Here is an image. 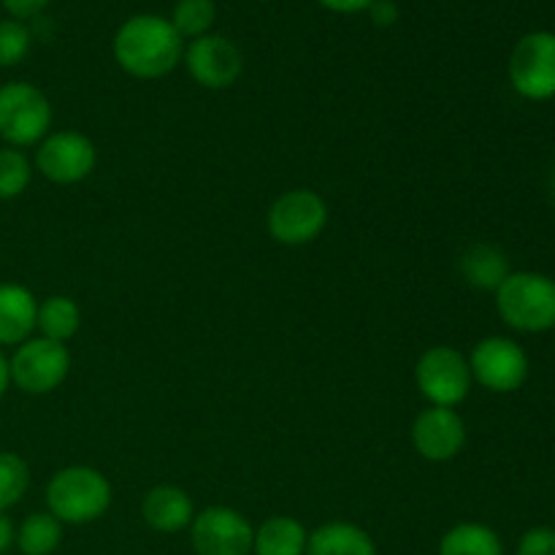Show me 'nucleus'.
Returning <instances> with one entry per match:
<instances>
[{
	"instance_id": "obj_1",
	"label": "nucleus",
	"mask_w": 555,
	"mask_h": 555,
	"mask_svg": "<svg viewBox=\"0 0 555 555\" xmlns=\"http://www.w3.org/2000/svg\"><path fill=\"white\" fill-rule=\"evenodd\" d=\"M184 57V38L171 20L157 14H135L122 22L114 36V60L135 79H160Z\"/></svg>"
},
{
	"instance_id": "obj_2",
	"label": "nucleus",
	"mask_w": 555,
	"mask_h": 555,
	"mask_svg": "<svg viewBox=\"0 0 555 555\" xmlns=\"http://www.w3.org/2000/svg\"><path fill=\"white\" fill-rule=\"evenodd\" d=\"M499 318L520 334L555 328V280L540 271H513L496 291Z\"/></svg>"
},
{
	"instance_id": "obj_3",
	"label": "nucleus",
	"mask_w": 555,
	"mask_h": 555,
	"mask_svg": "<svg viewBox=\"0 0 555 555\" xmlns=\"http://www.w3.org/2000/svg\"><path fill=\"white\" fill-rule=\"evenodd\" d=\"M47 507L60 524H92L112 507V482L92 466H65L49 480Z\"/></svg>"
},
{
	"instance_id": "obj_4",
	"label": "nucleus",
	"mask_w": 555,
	"mask_h": 555,
	"mask_svg": "<svg viewBox=\"0 0 555 555\" xmlns=\"http://www.w3.org/2000/svg\"><path fill=\"white\" fill-rule=\"evenodd\" d=\"M52 128V103L27 81H5L0 87V139L5 146L41 144Z\"/></svg>"
},
{
	"instance_id": "obj_5",
	"label": "nucleus",
	"mask_w": 555,
	"mask_h": 555,
	"mask_svg": "<svg viewBox=\"0 0 555 555\" xmlns=\"http://www.w3.org/2000/svg\"><path fill=\"white\" fill-rule=\"evenodd\" d=\"M415 383L423 399L431 406H455L466 401L472 390V369L469 358L461 350L448 345L428 347L415 366Z\"/></svg>"
},
{
	"instance_id": "obj_6",
	"label": "nucleus",
	"mask_w": 555,
	"mask_h": 555,
	"mask_svg": "<svg viewBox=\"0 0 555 555\" xmlns=\"http://www.w3.org/2000/svg\"><path fill=\"white\" fill-rule=\"evenodd\" d=\"M328 225V204L314 190H287L271 204L266 215V228L274 242L285 247H304L314 242Z\"/></svg>"
},
{
	"instance_id": "obj_7",
	"label": "nucleus",
	"mask_w": 555,
	"mask_h": 555,
	"mask_svg": "<svg viewBox=\"0 0 555 555\" xmlns=\"http://www.w3.org/2000/svg\"><path fill=\"white\" fill-rule=\"evenodd\" d=\"M11 383L27 396H47L65 383L70 372V352L65 345L43 336L22 341L9 358Z\"/></svg>"
},
{
	"instance_id": "obj_8",
	"label": "nucleus",
	"mask_w": 555,
	"mask_h": 555,
	"mask_svg": "<svg viewBox=\"0 0 555 555\" xmlns=\"http://www.w3.org/2000/svg\"><path fill=\"white\" fill-rule=\"evenodd\" d=\"M507 74L518 95L529 101L555 98V33H526L509 54Z\"/></svg>"
},
{
	"instance_id": "obj_9",
	"label": "nucleus",
	"mask_w": 555,
	"mask_h": 555,
	"mask_svg": "<svg viewBox=\"0 0 555 555\" xmlns=\"http://www.w3.org/2000/svg\"><path fill=\"white\" fill-rule=\"evenodd\" d=\"M472 379L491 393H515L529 379V356L507 336H486L469 356Z\"/></svg>"
},
{
	"instance_id": "obj_10",
	"label": "nucleus",
	"mask_w": 555,
	"mask_h": 555,
	"mask_svg": "<svg viewBox=\"0 0 555 555\" xmlns=\"http://www.w3.org/2000/svg\"><path fill=\"white\" fill-rule=\"evenodd\" d=\"M98 152L87 135L76 130L49 133L36 150V168L54 184H76L95 171Z\"/></svg>"
},
{
	"instance_id": "obj_11",
	"label": "nucleus",
	"mask_w": 555,
	"mask_h": 555,
	"mask_svg": "<svg viewBox=\"0 0 555 555\" xmlns=\"http://www.w3.org/2000/svg\"><path fill=\"white\" fill-rule=\"evenodd\" d=\"M190 542L198 555H249L255 529L238 509L206 507L190 524Z\"/></svg>"
},
{
	"instance_id": "obj_12",
	"label": "nucleus",
	"mask_w": 555,
	"mask_h": 555,
	"mask_svg": "<svg viewBox=\"0 0 555 555\" xmlns=\"http://www.w3.org/2000/svg\"><path fill=\"white\" fill-rule=\"evenodd\" d=\"M184 65L201 87L225 90L242 76L244 60L236 43L217 33H206L184 49Z\"/></svg>"
},
{
	"instance_id": "obj_13",
	"label": "nucleus",
	"mask_w": 555,
	"mask_h": 555,
	"mask_svg": "<svg viewBox=\"0 0 555 555\" xmlns=\"http://www.w3.org/2000/svg\"><path fill=\"white\" fill-rule=\"evenodd\" d=\"M412 444L431 464L453 461L466 444V423L450 406H428L412 423Z\"/></svg>"
},
{
	"instance_id": "obj_14",
	"label": "nucleus",
	"mask_w": 555,
	"mask_h": 555,
	"mask_svg": "<svg viewBox=\"0 0 555 555\" xmlns=\"http://www.w3.org/2000/svg\"><path fill=\"white\" fill-rule=\"evenodd\" d=\"M141 518L152 531L179 534L195 518L193 499L179 486H155L141 502Z\"/></svg>"
},
{
	"instance_id": "obj_15",
	"label": "nucleus",
	"mask_w": 555,
	"mask_h": 555,
	"mask_svg": "<svg viewBox=\"0 0 555 555\" xmlns=\"http://www.w3.org/2000/svg\"><path fill=\"white\" fill-rule=\"evenodd\" d=\"M38 301L16 282H0V347H20L36 331Z\"/></svg>"
},
{
	"instance_id": "obj_16",
	"label": "nucleus",
	"mask_w": 555,
	"mask_h": 555,
	"mask_svg": "<svg viewBox=\"0 0 555 555\" xmlns=\"http://www.w3.org/2000/svg\"><path fill=\"white\" fill-rule=\"evenodd\" d=\"M307 555H377V547L361 526L334 520L309 534Z\"/></svg>"
},
{
	"instance_id": "obj_17",
	"label": "nucleus",
	"mask_w": 555,
	"mask_h": 555,
	"mask_svg": "<svg viewBox=\"0 0 555 555\" xmlns=\"http://www.w3.org/2000/svg\"><path fill=\"white\" fill-rule=\"evenodd\" d=\"M509 274V258L496 244H475L461 258V276L477 291L496 293Z\"/></svg>"
},
{
	"instance_id": "obj_18",
	"label": "nucleus",
	"mask_w": 555,
	"mask_h": 555,
	"mask_svg": "<svg viewBox=\"0 0 555 555\" xmlns=\"http://www.w3.org/2000/svg\"><path fill=\"white\" fill-rule=\"evenodd\" d=\"M307 529L291 515H274L255 529V555H307Z\"/></svg>"
},
{
	"instance_id": "obj_19",
	"label": "nucleus",
	"mask_w": 555,
	"mask_h": 555,
	"mask_svg": "<svg viewBox=\"0 0 555 555\" xmlns=\"http://www.w3.org/2000/svg\"><path fill=\"white\" fill-rule=\"evenodd\" d=\"M81 328V309L68 296H49L38 304L36 331H41L43 339H52L65 345L74 339Z\"/></svg>"
},
{
	"instance_id": "obj_20",
	"label": "nucleus",
	"mask_w": 555,
	"mask_h": 555,
	"mask_svg": "<svg viewBox=\"0 0 555 555\" xmlns=\"http://www.w3.org/2000/svg\"><path fill=\"white\" fill-rule=\"evenodd\" d=\"M439 555H504V545L491 526L459 524L442 537Z\"/></svg>"
},
{
	"instance_id": "obj_21",
	"label": "nucleus",
	"mask_w": 555,
	"mask_h": 555,
	"mask_svg": "<svg viewBox=\"0 0 555 555\" xmlns=\"http://www.w3.org/2000/svg\"><path fill=\"white\" fill-rule=\"evenodd\" d=\"M63 542V524L52 513H33L16 529L22 555H52Z\"/></svg>"
},
{
	"instance_id": "obj_22",
	"label": "nucleus",
	"mask_w": 555,
	"mask_h": 555,
	"mask_svg": "<svg viewBox=\"0 0 555 555\" xmlns=\"http://www.w3.org/2000/svg\"><path fill=\"white\" fill-rule=\"evenodd\" d=\"M217 20L215 0H177L171 14V25L182 38H201L211 30Z\"/></svg>"
},
{
	"instance_id": "obj_23",
	"label": "nucleus",
	"mask_w": 555,
	"mask_h": 555,
	"mask_svg": "<svg viewBox=\"0 0 555 555\" xmlns=\"http://www.w3.org/2000/svg\"><path fill=\"white\" fill-rule=\"evenodd\" d=\"M33 179V166L27 155L14 146L0 150V201L20 198Z\"/></svg>"
},
{
	"instance_id": "obj_24",
	"label": "nucleus",
	"mask_w": 555,
	"mask_h": 555,
	"mask_svg": "<svg viewBox=\"0 0 555 555\" xmlns=\"http://www.w3.org/2000/svg\"><path fill=\"white\" fill-rule=\"evenodd\" d=\"M30 488V469L16 453H0V513L22 502Z\"/></svg>"
},
{
	"instance_id": "obj_25",
	"label": "nucleus",
	"mask_w": 555,
	"mask_h": 555,
	"mask_svg": "<svg viewBox=\"0 0 555 555\" xmlns=\"http://www.w3.org/2000/svg\"><path fill=\"white\" fill-rule=\"evenodd\" d=\"M30 30L20 20H0V68L20 65L30 52Z\"/></svg>"
},
{
	"instance_id": "obj_26",
	"label": "nucleus",
	"mask_w": 555,
	"mask_h": 555,
	"mask_svg": "<svg viewBox=\"0 0 555 555\" xmlns=\"http://www.w3.org/2000/svg\"><path fill=\"white\" fill-rule=\"evenodd\" d=\"M515 555H555V529H551V526L529 529L520 537Z\"/></svg>"
},
{
	"instance_id": "obj_27",
	"label": "nucleus",
	"mask_w": 555,
	"mask_h": 555,
	"mask_svg": "<svg viewBox=\"0 0 555 555\" xmlns=\"http://www.w3.org/2000/svg\"><path fill=\"white\" fill-rule=\"evenodd\" d=\"M3 9L9 11L11 20H30V16L41 14L43 9L49 5V0H0Z\"/></svg>"
},
{
	"instance_id": "obj_28",
	"label": "nucleus",
	"mask_w": 555,
	"mask_h": 555,
	"mask_svg": "<svg viewBox=\"0 0 555 555\" xmlns=\"http://www.w3.org/2000/svg\"><path fill=\"white\" fill-rule=\"evenodd\" d=\"M369 14H372V22L377 27H390L399 20V5H396V0H374L369 5Z\"/></svg>"
},
{
	"instance_id": "obj_29",
	"label": "nucleus",
	"mask_w": 555,
	"mask_h": 555,
	"mask_svg": "<svg viewBox=\"0 0 555 555\" xmlns=\"http://www.w3.org/2000/svg\"><path fill=\"white\" fill-rule=\"evenodd\" d=\"M320 3L336 14H358V11H369L374 0H320Z\"/></svg>"
},
{
	"instance_id": "obj_30",
	"label": "nucleus",
	"mask_w": 555,
	"mask_h": 555,
	"mask_svg": "<svg viewBox=\"0 0 555 555\" xmlns=\"http://www.w3.org/2000/svg\"><path fill=\"white\" fill-rule=\"evenodd\" d=\"M16 545V526L5 513H0V555H5Z\"/></svg>"
},
{
	"instance_id": "obj_31",
	"label": "nucleus",
	"mask_w": 555,
	"mask_h": 555,
	"mask_svg": "<svg viewBox=\"0 0 555 555\" xmlns=\"http://www.w3.org/2000/svg\"><path fill=\"white\" fill-rule=\"evenodd\" d=\"M11 385V369H9V358L3 356V350H0V399L5 396V390H9Z\"/></svg>"
},
{
	"instance_id": "obj_32",
	"label": "nucleus",
	"mask_w": 555,
	"mask_h": 555,
	"mask_svg": "<svg viewBox=\"0 0 555 555\" xmlns=\"http://www.w3.org/2000/svg\"><path fill=\"white\" fill-rule=\"evenodd\" d=\"M551 195H553V201H555V173H553V179H551Z\"/></svg>"
}]
</instances>
